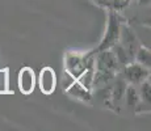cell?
<instances>
[{"label":"cell","mask_w":151,"mask_h":131,"mask_svg":"<svg viewBox=\"0 0 151 131\" xmlns=\"http://www.w3.org/2000/svg\"><path fill=\"white\" fill-rule=\"evenodd\" d=\"M118 43L122 46V49L127 54V57H129L130 62H134L135 52H137V49L141 43H139L135 33L132 30V28L127 24H125V22L122 24V28H121V36Z\"/></svg>","instance_id":"5"},{"label":"cell","mask_w":151,"mask_h":131,"mask_svg":"<svg viewBox=\"0 0 151 131\" xmlns=\"http://www.w3.org/2000/svg\"><path fill=\"white\" fill-rule=\"evenodd\" d=\"M133 3H138V0H103L101 7L105 9L116 11V12H122L127 9Z\"/></svg>","instance_id":"11"},{"label":"cell","mask_w":151,"mask_h":131,"mask_svg":"<svg viewBox=\"0 0 151 131\" xmlns=\"http://www.w3.org/2000/svg\"><path fill=\"white\" fill-rule=\"evenodd\" d=\"M124 101L127 107L137 109L139 105V92H138L137 85L127 84L126 91H125V94H124Z\"/></svg>","instance_id":"10"},{"label":"cell","mask_w":151,"mask_h":131,"mask_svg":"<svg viewBox=\"0 0 151 131\" xmlns=\"http://www.w3.org/2000/svg\"><path fill=\"white\" fill-rule=\"evenodd\" d=\"M93 3H96V4L99 5V7H101V3H103V0H92Z\"/></svg>","instance_id":"14"},{"label":"cell","mask_w":151,"mask_h":131,"mask_svg":"<svg viewBox=\"0 0 151 131\" xmlns=\"http://www.w3.org/2000/svg\"><path fill=\"white\" fill-rule=\"evenodd\" d=\"M139 106L145 107V112H150V104H151V84H150V77L143 80L139 84ZM137 107V109H138ZM135 109V110H137Z\"/></svg>","instance_id":"9"},{"label":"cell","mask_w":151,"mask_h":131,"mask_svg":"<svg viewBox=\"0 0 151 131\" xmlns=\"http://www.w3.org/2000/svg\"><path fill=\"white\" fill-rule=\"evenodd\" d=\"M63 89L67 92V94L70 97L76 98V100L83 101V102H89L92 98V89L84 87L78 79H74V80H72L67 87H65Z\"/></svg>","instance_id":"8"},{"label":"cell","mask_w":151,"mask_h":131,"mask_svg":"<svg viewBox=\"0 0 151 131\" xmlns=\"http://www.w3.org/2000/svg\"><path fill=\"white\" fill-rule=\"evenodd\" d=\"M138 3L139 4H149L150 0H138Z\"/></svg>","instance_id":"13"},{"label":"cell","mask_w":151,"mask_h":131,"mask_svg":"<svg viewBox=\"0 0 151 131\" xmlns=\"http://www.w3.org/2000/svg\"><path fill=\"white\" fill-rule=\"evenodd\" d=\"M92 67H95V54L92 50L86 52L68 51L65 55V71L75 79Z\"/></svg>","instance_id":"3"},{"label":"cell","mask_w":151,"mask_h":131,"mask_svg":"<svg viewBox=\"0 0 151 131\" xmlns=\"http://www.w3.org/2000/svg\"><path fill=\"white\" fill-rule=\"evenodd\" d=\"M120 75L125 79L127 84L139 85L143 80L150 77V68L139 64L137 62H130L121 68Z\"/></svg>","instance_id":"4"},{"label":"cell","mask_w":151,"mask_h":131,"mask_svg":"<svg viewBox=\"0 0 151 131\" xmlns=\"http://www.w3.org/2000/svg\"><path fill=\"white\" fill-rule=\"evenodd\" d=\"M106 11H108V21H106L105 33H104L100 43L95 49H92L93 54H97L99 51L103 50H109L120 41L121 28H122V24L125 21L121 17L120 12H116V11L112 9H106Z\"/></svg>","instance_id":"2"},{"label":"cell","mask_w":151,"mask_h":131,"mask_svg":"<svg viewBox=\"0 0 151 131\" xmlns=\"http://www.w3.org/2000/svg\"><path fill=\"white\" fill-rule=\"evenodd\" d=\"M38 87L40 91L43 94H53L55 88H57V76H55V71L51 67H43L40 71L38 76Z\"/></svg>","instance_id":"7"},{"label":"cell","mask_w":151,"mask_h":131,"mask_svg":"<svg viewBox=\"0 0 151 131\" xmlns=\"http://www.w3.org/2000/svg\"><path fill=\"white\" fill-rule=\"evenodd\" d=\"M121 66L118 64L112 50H103L95 54V72L92 88H103L110 84L120 74Z\"/></svg>","instance_id":"1"},{"label":"cell","mask_w":151,"mask_h":131,"mask_svg":"<svg viewBox=\"0 0 151 131\" xmlns=\"http://www.w3.org/2000/svg\"><path fill=\"white\" fill-rule=\"evenodd\" d=\"M17 85L22 94H32L36 88V75H34L33 68L30 67H22L19 71V77H17Z\"/></svg>","instance_id":"6"},{"label":"cell","mask_w":151,"mask_h":131,"mask_svg":"<svg viewBox=\"0 0 151 131\" xmlns=\"http://www.w3.org/2000/svg\"><path fill=\"white\" fill-rule=\"evenodd\" d=\"M134 62L139 63V64L147 67L150 68L151 66V52L150 49L146 47L143 45H139L137 49V52H135V57H134Z\"/></svg>","instance_id":"12"}]
</instances>
